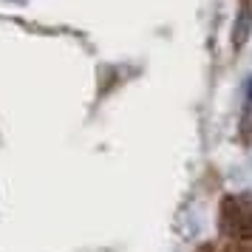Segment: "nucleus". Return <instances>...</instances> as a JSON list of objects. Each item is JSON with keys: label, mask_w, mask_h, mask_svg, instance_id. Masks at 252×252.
Instances as JSON below:
<instances>
[{"label": "nucleus", "mask_w": 252, "mask_h": 252, "mask_svg": "<svg viewBox=\"0 0 252 252\" xmlns=\"http://www.w3.org/2000/svg\"><path fill=\"white\" fill-rule=\"evenodd\" d=\"M221 229L229 238L252 241V195H227L224 198Z\"/></svg>", "instance_id": "nucleus-1"}, {"label": "nucleus", "mask_w": 252, "mask_h": 252, "mask_svg": "<svg viewBox=\"0 0 252 252\" xmlns=\"http://www.w3.org/2000/svg\"><path fill=\"white\" fill-rule=\"evenodd\" d=\"M250 32H252V0H241L238 17H235V29H232V46L241 48L247 43Z\"/></svg>", "instance_id": "nucleus-2"}, {"label": "nucleus", "mask_w": 252, "mask_h": 252, "mask_svg": "<svg viewBox=\"0 0 252 252\" xmlns=\"http://www.w3.org/2000/svg\"><path fill=\"white\" fill-rule=\"evenodd\" d=\"M198 252H213V247H201V250H198Z\"/></svg>", "instance_id": "nucleus-3"}]
</instances>
